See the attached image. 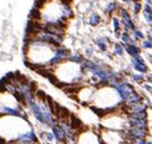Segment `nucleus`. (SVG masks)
Returning <instances> with one entry per match:
<instances>
[{
  "label": "nucleus",
  "instance_id": "nucleus-1",
  "mask_svg": "<svg viewBox=\"0 0 152 144\" xmlns=\"http://www.w3.org/2000/svg\"><path fill=\"white\" fill-rule=\"evenodd\" d=\"M124 47V51L128 53V55H130L132 57H134V56H138L140 55V47L135 45V43H133V44H127V45H123Z\"/></svg>",
  "mask_w": 152,
  "mask_h": 144
},
{
  "label": "nucleus",
  "instance_id": "nucleus-2",
  "mask_svg": "<svg viewBox=\"0 0 152 144\" xmlns=\"http://www.w3.org/2000/svg\"><path fill=\"white\" fill-rule=\"evenodd\" d=\"M102 23V17L98 12H92L88 17V24L91 27H97Z\"/></svg>",
  "mask_w": 152,
  "mask_h": 144
},
{
  "label": "nucleus",
  "instance_id": "nucleus-3",
  "mask_svg": "<svg viewBox=\"0 0 152 144\" xmlns=\"http://www.w3.org/2000/svg\"><path fill=\"white\" fill-rule=\"evenodd\" d=\"M70 127L72 130H83V123L79 118H76L74 114H70Z\"/></svg>",
  "mask_w": 152,
  "mask_h": 144
},
{
  "label": "nucleus",
  "instance_id": "nucleus-4",
  "mask_svg": "<svg viewBox=\"0 0 152 144\" xmlns=\"http://www.w3.org/2000/svg\"><path fill=\"white\" fill-rule=\"evenodd\" d=\"M132 64H133V67H134V69H135L137 71H139V73H141V74L147 73L148 68H147V65H146L145 63H139V62H137L134 58H132Z\"/></svg>",
  "mask_w": 152,
  "mask_h": 144
},
{
  "label": "nucleus",
  "instance_id": "nucleus-5",
  "mask_svg": "<svg viewBox=\"0 0 152 144\" xmlns=\"http://www.w3.org/2000/svg\"><path fill=\"white\" fill-rule=\"evenodd\" d=\"M118 10H120V7H118V4H117L116 1H110V3H107V5L105 6L104 12H105L106 15H112V13H115V12L118 11Z\"/></svg>",
  "mask_w": 152,
  "mask_h": 144
},
{
  "label": "nucleus",
  "instance_id": "nucleus-6",
  "mask_svg": "<svg viewBox=\"0 0 152 144\" xmlns=\"http://www.w3.org/2000/svg\"><path fill=\"white\" fill-rule=\"evenodd\" d=\"M106 41H107V39H105V38H98V39H96V45H97V47L100 50V51H106L107 50V44H106Z\"/></svg>",
  "mask_w": 152,
  "mask_h": 144
},
{
  "label": "nucleus",
  "instance_id": "nucleus-7",
  "mask_svg": "<svg viewBox=\"0 0 152 144\" xmlns=\"http://www.w3.org/2000/svg\"><path fill=\"white\" fill-rule=\"evenodd\" d=\"M53 134L56 136V138L58 139V140H63L65 133H64L63 129H61L59 126H54V127H53Z\"/></svg>",
  "mask_w": 152,
  "mask_h": 144
},
{
  "label": "nucleus",
  "instance_id": "nucleus-8",
  "mask_svg": "<svg viewBox=\"0 0 152 144\" xmlns=\"http://www.w3.org/2000/svg\"><path fill=\"white\" fill-rule=\"evenodd\" d=\"M113 53H115V55H117V56H122L123 53H124V47H123V45L120 44V43H115V44H113Z\"/></svg>",
  "mask_w": 152,
  "mask_h": 144
},
{
  "label": "nucleus",
  "instance_id": "nucleus-9",
  "mask_svg": "<svg viewBox=\"0 0 152 144\" xmlns=\"http://www.w3.org/2000/svg\"><path fill=\"white\" fill-rule=\"evenodd\" d=\"M66 60L70 62H74V63H79V64H81L83 62V57L81 55H72V53H70Z\"/></svg>",
  "mask_w": 152,
  "mask_h": 144
},
{
  "label": "nucleus",
  "instance_id": "nucleus-10",
  "mask_svg": "<svg viewBox=\"0 0 152 144\" xmlns=\"http://www.w3.org/2000/svg\"><path fill=\"white\" fill-rule=\"evenodd\" d=\"M133 32V35H134V40H144L145 39V34L139 30V29H134V30H132Z\"/></svg>",
  "mask_w": 152,
  "mask_h": 144
},
{
  "label": "nucleus",
  "instance_id": "nucleus-11",
  "mask_svg": "<svg viewBox=\"0 0 152 144\" xmlns=\"http://www.w3.org/2000/svg\"><path fill=\"white\" fill-rule=\"evenodd\" d=\"M142 11V4L141 3H133V13H134V16L141 13Z\"/></svg>",
  "mask_w": 152,
  "mask_h": 144
},
{
  "label": "nucleus",
  "instance_id": "nucleus-12",
  "mask_svg": "<svg viewBox=\"0 0 152 144\" xmlns=\"http://www.w3.org/2000/svg\"><path fill=\"white\" fill-rule=\"evenodd\" d=\"M112 26H113V30H118L121 29V20H118L117 17H112Z\"/></svg>",
  "mask_w": 152,
  "mask_h": 144
},
{
  "label": "nucleus",
  "instance_id": "nucleus-13",
  "mask_svg": "<svg viewBox=\"0 0 152 144\" xmlns=\"http://www.w3.org/2000/svg\"><path fill=\"white\" fill-rule=\"evenodd\" d=\"M133 79H134V81L138 82V84H141V82L145 81V78H144V75L141 73L140 74H133Z\"/></svg>",
  "mask_w": 152,
  "mask_h": 144
},
{
  "label": "nucleus",
  "instance_id": "nucleus-14",
  "mask_svg": "<svg viewBox=\"0 0 152 144\" xmlns=\"http://www.w3.org/2000/svg\"><path fill=\"white\" fill-rule=\"evenodd\" d=\"M142 47L144 48H152V41H150L148 39H144L142 40Z\"/></svg>",
  "mask_w": 152,
  "mask_h": 144
},
{
  "label": "nucleus",
  "instance_id": "nucleus-15",
  "mask_svg": "<svg viewBox=\"0 0 152 144\" xmlns=\"http://www.w3.org/2000/svg\"><path fill=\"white\" fill-rule=\"evenodd\" d=\"M122 3H124V4H130L132 3V0H121Z\"/></svg>",
  "mask_w": 152,
  "mask_h": 144
},
{
  "label": "nucleus",
  "instance_id": "nucleus-16",
  "mask_svg": "<svg viewBox=\"0 0 152 144\" xmlns=\"http://www.w3.org/2000/svg\"><path fill=\"white\" fill-rule=\"evenodd\" d=\"M145 3H146V4H150V5H152V0H145Z\"/></svg>",
  "mask_w": 152,
  "mask_h": 144
},
{
  "label": "nucleus",
  "instance_id": "nucleus-17",
  "mask_svg": "<svg viewBox=\"0 0 152 144\" xmlns=\"http://www.w3.org/2000/svg\"><path fill=\"white\" fill-rule=\"evenodd\" d=\"M141 0H132V3H140Z\"/></svg>",
  "mask_w": 152,
  "mask_h": 144
},
{
  "label": "nucleus",
  "instance_id": "nucleus-18",
  "mask_svg": "<svg viewBox=\"0 0 152 144\" xmlns=\"http://www.w3.org/2000/svg\"><path fill=\"white\" fill-rule=\"evenodd\" d=\"M151 34H152V30H151Z\"/></svg>",
  "mask_w": 152,
  "mask_h": 144
}]
</instances>
